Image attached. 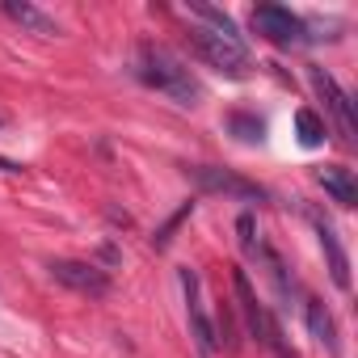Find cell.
I'll use <instances>...</instances> for the list:
<instances>
[{
  "label": "cell",
  "instance_id": "obj_8",
  "mask_svg": "<svg viewBox=\"0 0 358 358\" xmlns=\"http://www.w3.org/2000/svg\"><path fill=\"white\" fill-rule=\"evenodd\" d=\"M312 228H316V236H320V249H324L333 287H337V291H350V257H345V245H341L337 228H333L324 215H312Z\"/></svg>",
  "mask_w": 358,
  "mask_h": 358
},
{
  "label": "cell",
  "instance_id": "obj_6",
  "mask_svg": "<svg viewBox=\"0 0 358 358\" xmlns=\"http://www.w3.org/2000/svg\"><path fill=\"white\" fill-rule=\"evenodd\" d=\"M177 278H182V295H186L190 337H194V345H199L207 358H215V354H220V337H215V324H211V316H207V308H203V282H199V274H194L190 266L177 270Z\"/></svg>",
  "mask_w": 358,
  "mask_h": 358
},
{
  "label": "cell",
  "instance_id": "obj_5",
  "mask_svg": "<svg viewBox=\"0 0 358 358\" xmlns=\"http://www.w3.org/2000/svg\"><path fill=\"white\" fill-rule=\"evenodd\" d=\"M308 80H312V89H316V97L324 101V110L333 114V122H337V131H341V139L345 143H358V118H354V101H350V93L333 80V72L329 68H308Z\"/></svg>",
  "mask_w": 358,
  "mask_h": 358
},
{
  "label": "cell",
  "instance_id": "obj_4",
  "mask_svg": "<svg viewBox=\"0 0 358 358\" xmlns=\"http://www.w3.org/2000/svg\"><path fill=\"white\" fill-rule=\"evenodd\" d=\"M190 177L199 182V190H203V194H224V199H236V203H266V199H270V190H266V186L249 182V177H241V173H232V169L194 164V169H190Z\"/></svg>",
  "mask_w": 358,
  "mask_h": 358
},
{
  "label": "cell",
  "instance_id": "obj_1",
  "mask_svg": "<svg viewBox=\"0 0 358 358\" xmlns=\"http://www.w3.org/2000/svg\"><path fill=\"white\" fill-rule=\"evenodd\" d=\"M135 76L148 89L164 93L169 101H177L182 110H194L203 101V85L190 72V64L182 55H173L169 47H160V43H139L135 47Z\"/></svg>",
  "mask_w": 358,
  "mask_h": 358
},
{
  "label": "cell",
  "instance_id": "obj_2",
  "mask_svg": "<svg viewBox=\"0 0 358 358\" xmlns=\"http://www.w3.org/2000/svg\"><path fill=\"white\" fill-rule=\"evenodd\" d=\"M190 43H194V51H199L215 72H224V76H245L249 64H253L245 38H224V34H215V30H207V26H194V30H190Z\"/></svg>",
  "mask_w": 358,
  "mask_h": 358
},
{
  "label": "cell",
  "instance_id": "obj_10",
  "mask_svg": "<svg viewBox=\"0 0 358 358\" xmlns=\"http://www.w3.org/2000/svg\"><path fill=\"white\" fill-rule=\"evenodd\" d=\"M316 182H320V190H324L337 207H354V203H358V177H354V169H345V164H324V169H316Z\"/></svg>",
  "mask_w": 358,
  "mask_h": 358
},
{
  "label": "cell",
  "instance_id": "obj_7",
  "mask_svg": "<svg viewBox=\"0 0 358 358\" xmlns=\"http://www.w3.org/2000/svg\"><path fill=\"white\" fill-rule=\"evenodd\" d=\"M47 270H51V278H55L59 287H68V291H76V295H89V299H106V295H110V270H101V266H93V262L55 257V262H47Z\"/></svg>",
  "mask_w": 358,
  "mask_h": 358
},
{
  "label": "cell",
  "instance_id": "obj_3",
  "mask_svg": "<svg viewBox=\"0 0 358 358\" xmlns=\"http://www.w3.org/2000/svg\"><path fill=\"white\" fill-rule=\"evenodd\" d=\"M253 30L262 34V38H270L274 47H308L312 43V34H308V22L299 17V13H291V9H282V5H257L253 9Z\"/></svg>",
  "mask_w": 358,
  "mask_h": 358
},
{
  "label": "cell",
  "instance_id": "obj_12",
  "mask_svg": "<svg viewBox=\"0 0 358 358\" xmlns=\"http://www.w3.org/2000/svg\"><path fill=\"white\" fill-rule=\"evenodd\" d=\"M0 13H5V17H13L17 26H26L30 34H59L55 17H47L38 5H30V0H5V5H0Z\"/></svg>",
  "mask_w": 358,
  "mask_h": 358
},
{
  "label": "cell",
  "instance_id": "obj_16",
  "mask_svg": "<svg viewBox=\"0 0 358 358\" xmlns=\"http://www.w3.org/2000/svg\"><path fill=\"white\" fill-rule=\"evenodd\" d=\"M190 211H194V199H190V203H186V207H182V211H177V215H173V220H169V224H164V228H160V232H156V236H152V249H164V245H169V241H173V228H177V224H182V220H186V215H190Z\"/></svg>",
  "mask_w": 358,
  "mask_h": 358
},
{
  "label": "cell",
  "instance_id": "obj_11",
  "mask_svg": "<svg viewBox=\"0 0 358 358\" xmlns=\"http://www.w3.org/2000/svg\"><path fill=\"white\" fill-rule=\"evenodd\" d=\"M303 320H308V333H312L329 354L341 350V345H337V320H333V312H329L320 299H312V295L303 299Z\"/></svg>",
  "mask_w": 358,
  "mask_h": 358
},
{
  "label": "cell",
  "instance_id": "obj_14",
  "mask_svg": "<svg viewBox=\"0 0 358 358\" xmlns=\"http://www.w3.org/2000/svg\"><path fill=\"white\" fill-rule=\"evenodd\" d=\"M228 127H232V135H236V139H245V143H262V139H266V122H262L257 114L236 110V114L228 118Z\"/></svg>",
  "mask_w": 358,
  "mask_h": 358
},
{
  "label": "cell",
  "instance_id": "obj_9",
  "mask_svg": "<svg viewBox=\"0 0 358 358\" xmlns=\"http://www.w3.org/2000/svg\"><path fill=\"white\" fill-rule=\"evenodd\" d=\"M232 291H236V299H241V316H245L249 333L262 341V333H266V324H270L274 316H270V308L257 299V291H253V282H249V274H245L241 266H232Z\"/></svg>",
  "mask_w": 358,
  "mask_h": 358
},
{
  "label": "cell",
  "instance_id": "obj_13",
  "mask_svg": "<svg viewBox=\"0 0 358 358\" xmlns=\"http://www.w3.org/2000/svg\"><path fill=\"white\" fill-rule=\"evenodd\" d=\"M295 131H299V143H303V148H320V143L329 139V122H324L312 106L295 110Z\"/></svg>",
  "mask_w": 358,
  "mask_h": 358
},
{
  "label": "cell",
  "instance_id": "obj_15",
  "mask_svg": "<svg viewBox=\"0 0 358 358\" xmlns=\"http://www.w3.org/2000/svg\"><path fill=\"white\" fill-rule=\"evenodd\" d=\"M236 241H241L245 257H253V262H257V249H262V232H257V220H253L249 211L236 220Z\"/></svg>",
  "mask_w": 358,
  "mask_h": 358
}]
</instances>
